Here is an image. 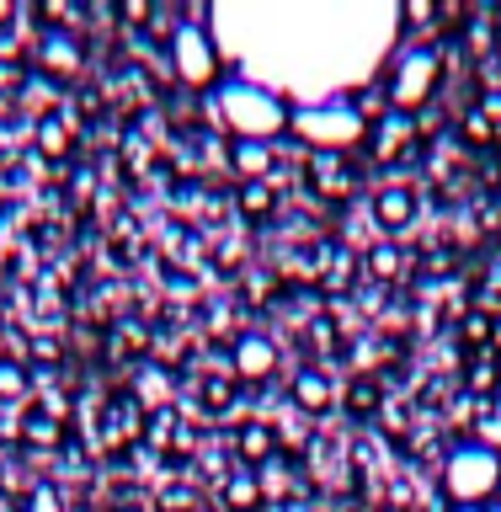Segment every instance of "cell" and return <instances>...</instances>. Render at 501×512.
<instances>
[{
    "instance_id": "obj_3",
    "label": "cell",
    "mask_w": 501,
    "mask_h": 512,
    "mask_svg": "<svg viewBox=\"0 0 501 512\" xmlns=\"http://www.w3.org/2000/svg\"><path fill=\"white\" fill-rule=\"evenodd\" d=\"M288 139L304 144L310 155H336V160H352V155H358L363 144H368V118H363L358 96H331V102L294 107Z\"/></svg>"
},
{
    "instance_id": "obj_17",
    "label": "cell",
    "mask_w": 501,
    "mask_h": 512,
    "mask_svg": "<svg viewBox=\"0 0 501 512\" xmlns=\"http://www.w3.org/2000/svg\"><path fill=\"white\" fill-rule=\"evenodd\" d=\"M400 272H406V262H400V246H395V240H374V251H368V278L395 283Z\"/></svg>"
},
{
    "instance_id": "obj_13",
    "label": "cell",
    "mask_w": 501,
    "mask_h": 512,
    "mask_svg": "<svg viewBox=\"0 0 501 512\" xmlns=\"http://www.w3.org/2000/svg\"><path fill=\"white\" fill-rule=\"evenodd\" d=\"M278 187L272 182H240L235 187V214L246 219V224H267L272 214H278Z\"/></svg>"
},
{
    "instance_id": "obj_20",
    "label": "cell",
    "mask_w": 501,
    "mask_h": 512,
    "mask_svg": "<svg viewBox=\"0 0 501 512\" xmlns=\"http://www.w3.org/2000/svg\"><path fill=\"white\" fill-rule=\"evenodd\" d=\"M464 336H470L475 347H486L491 336H496V326H491V315H480V310H475V315H464Z\"/></svg>"
},
{
    "instance_id": "obj_22",
    "label": "cell",
    "mask_w": 501,
    "mask_h": 512,
    "mask_svg": "<svg viewBox=\"0 0 501 512\" xmlns=\"http://www.w3.org/2000/svg\"><path fill=\"white\" fill-rule=\"evenodd\" d=\"M118 16H123V22H128V27H150V22H155V11H150V6H144V0H128V6H123Z\"/></svg>"
},
{
    "instance_id": "obj_10",
    "label": "cell",
    "mask_w": 501,
    "mask_h": 512,
    "mask_svg": "<svg viewBox=\"0 0 501 512\" xmlns=\"http://www.w3.org/2000/svg\"><path fill=\"white\" fill-rule=\"evenodd\" d=\"M411 128H416L411 118H400V112H384V118H379L374 128H368V144H363V150H374L379 166H395L400 150H411V144H416Z\"/></svg>"
},
{
    "instance_id": "obj_14",
    "label": "cell",
    "mask_w": 501,
    "mask_h": 512,
    "mask_svg": "<svg viewBox=\"0 0 501 512\" xmlns=\"http://www.w3.org/2000/svg\"><path fill=\"white\" fill-rule=\"evenodd\" d=\"M32 139H38V155H43V160H70V150H75L70 123H64L59 112H43L38 128H32Z\"/></svg>"
},
{
    "instance_id": "obj_19",
    "label": "cell",
    "mask_w": 501,
    "mask_h": 512,
    "mask_svg": "<svg viewBox=\"0 0 501 512\" xmlns=\"http://www.w3.org/2000/svg\"><path fill=\"white\" fill-rule=\"evenodd\" d=\"M27 443H43V448H59V422L54 416H43V411H27Z\"/></svg>"
},
{
    "instance_id": "obj_5",
    "label": "cell",
    "mask_w": 501,
    "mask_h": 512,
    "mask_svg": "<svg viewBox=\"0 0 501 512\" xmlns=\"http://www.w3.org/2000/svg\"><path fill=\"white\" fill-rule=\"evenodd\" d=\"M438 486H443L448 507H491V502H501V454L486 448L480 438L454 443L448 459H443Z\"/></svg>"
},
{
    "instance_id": "obj_9",
    "label": "cell",
    "mask_w": 501,
    "mask_h": 512,
    "mask_svg": "<svg viewBox=\"0 0 501 512\" xmlns=\"http://www.w3.org/2000/svg\"><path fill=\"white\" fill-rule=\"evenodd\" d=\"M368 214H374V230H379L384 240L406 235V230H411V219H416V192H411L406 182L379 187V192H374V203H368Z\"/></svg>"
},
{
    "instance_id": "obj_1",
    "label": "cell",
    "mask_w": 501,
    "mask_h": 512,
    "mask_svg": "<svg viewBox=\"0 0 501 512\" xmlns=\"http://www.w3.org/2000/svg\"><path fill=\"white\" fill-rule=\"evenodd\" d=\"M214 118L224 128V139H256V144H283L288 139V123H294V102L256 80H240L230 75L224 86L214 91Z\"/></svg>"
},
{
    "instance_id": "obj_2",
    "label": "cell",
    "mask_w": 501,
    "mask_h": 512,
    "mask_svg": "<svg viewBox=\"0 0 501 512\" xmlns=\"http://www.w3.org/2000/svg\"><path fill=\"white\" fill-rule=\"evenodd\" d=\"M166 64H171V80L192 96H214L224 80H230V59H224L219 38L208 32V16L203 11H182L166 32Z\"/></svg>"
},
{
    "instance_id": "obj_24",
    "label": "cell",
    "mask_w": 501,
    "mask_h": 512,
    "mask_svg": "<svg viewBox=\"0 0 501 512\" xmlns=\"http://www.w3.org/2000/svg\"><path fill=\"white\" fill-rule=\"evenodd\" d=\"M16 22V6H6V0H0V27H11Z\"/></svg>"
},
{
    "instance_id": "obj_26",
    "label": "cell",
    "mask_w": 501,
    "mask_h": 512,
    "mask_svg": "<svg viewBox=\"0 0 501 512\" xmlns=\"http://www.w3.org/2000/svg\"><path fill=\"white\" fill-rule=\"evenodd\" d=\"M496 48H501V32H496Z\"/></svg>"
},
{
    "instance_id": "obj_6",
    "label": "cell",
    "mask_w": 501,
    "mask_h": 512,
    "mask_svg": "<svg viewBox=\"0 0 501 512\" xmlns=\"http://www.w3.org/2000/svg\"><path fill=\"white\" fill-rule=\"evenodd\" d=\"M230 374H235V384H251V390L256 384H272L283 374V347L267 331H240L230 347Z\"/></svg>"
},
{
    "instance_id": "obj_25",
    "label": "cell",
    "mask_w": 501,
    "mask_h": 512,
    "mask_svg": "<svg viewBox=\"0 0 501 512\" xmlns=\"http://www.w3.org/2000/svg\"><path fill=\"white\" fill-rule=\"evenodd\" d=\"M443 512H486V507H443Z\"/></svg>"
},
{
    "instance_id": "obj_15",
    "label": "cell",
    "mask_w": 501,
    "mask_h": 512,
    "mask_svg": "<svg viewBox=\"0 0 501 512\" xmlns=\"http://www.w3.org/2000/svg\"><path fill=\"white\" fill-rule=\"evenodd\" d=\"M27 390H32V368L22 358H11V352H0V406L27 400Z\"/></svg>"
},
{
    "instance_id": "obj_7",
    "label": "cell",
    "mask_w": 501,
    "mask_h": 512,
    "mask_svg": "<svg viewBox=\"0 0 501 512\" xmlns=\"http://www.w3.org/2000/svg\"><path fill=\"white\" fill-rule=\"evenodd\" d=\"M288 406L320 422V416H331L342 406V390H336V379L320 363H304V368H294V379H288Z\"/></svg>"
},
{
    "instance_id": "obj_4",
    "label": "cell",
    "mask_w": 501,
    "mask_h": 512,
    "mask_svg": "<svg viewBox=\"0 0 501 512\" xmlns=\"http://www.w3.org/2000/svg\"><path fill=\"white\" fill-rule=\"evenodd\" d=\"M443 91V54L432 43H400L390 64L379 70V96L384 107L400 112V118H422V112L438 102Z\"/></svg>"
},
{
    "instance_id": "obj_8",
    "label": "cell",
    "mask_w": 501,
    "mask_h": 512,
    "mask_svg": "<svg viewBox=\"0 0 501 512\" xmlns=\"http://www.w3.org/2000/svg\"><path fill=\"white\" fill-rule=\"evenodd\" d=\"M224 166H230L235 187H240V182H272V187H278V144L224 139Z\"/></svg>"
},
{
    "instance_id": "obj_21",
    "label": "cell",
    "mask_w": 501,
    "mask_h": 512,
    "mask_svg": "<svg viewBox=\"0 0 501 512\" xmlns=\"http://www.w3.org/2000/svg\"><path fill=\"white\" fill-rule=\"evenodd\" d=\"M464 128H470V144H491L496 134H491V118H486V112H470V118H464Z\"/></svg>"
},
{
    "instance_id": "obj_23",
    "label": "cell",
    "mask_w": 501,
    "mask_h": 512,
    "mask_svg": "<svg viewBox=\"0 0 501 512\" xmlns=\"http://www.w3.org/2000/svg\"><path fill=\"white\" fill-rule=\"evenodd\" d=\"M480 112H486V118H501V96H496V91H486V102H480Z\"/></svg>"
},
{
    "instance_id": "obj_18",
    "label": "cell",
    "mask_w": 501,
    "mask_h": 512,
    "mask_svg": "<svg viewBox=\"0 0 501 512\" xmlns=\"http://www.w3.org/2000/svg\"><path fill=\"white\" fill-rule=\"evenodd\" d=\"M16 512H70V507H64V491L54 486V480H32V486L22 491V507Z\"/></svg>"
},
{
    "instance_id": "obj_11",
    "label": "cell",
    "mask_w": 501,
    "mask_h": 512,
    "mask_svg": "<svg viewBox=\"0 0 501 512\" xmlns=\"http://www.w3.org/2000/svg\"><path fill=\"white\" fill-rule=\"evenodd\" d=\"M219 502H224V512H262L267 507V480L256 470H246V464H235V470L219 480Z\"/></svg>"
},
{
    "instance_id": "obj_16",
    "label": "cell",
    "mask_w": 501,
    "mask_h": 512,
    "mask_svg": "<svg viewBox=\"0 0 501 512\" xmlns=\"http://www.w3.org/2000/svg\"><path fill=\"white\" fill-rule=\"evenodd\" d=\"M342 406L352 411V416H358V422H363V416H379V406H384V384L379 379H352L347 384V390H342Z\"/></svg>"
},
{
    "instance_id": "obj_12",
    "label": "cell",
    "mask_w": 501,
    "mask_h": 512,
    "mask_svg": "<svg viewBox=\"0 0 501 512\" xmlns=\"http://www.w3.org/2000/svg\"><path fill=\"white\" fill-rule=\"evenodd\" d=\"M283 454V443H278V427L272 422H246L235 432V459L246 464V470H262V464H272Z\"/></svg>"
}]
</instances>
